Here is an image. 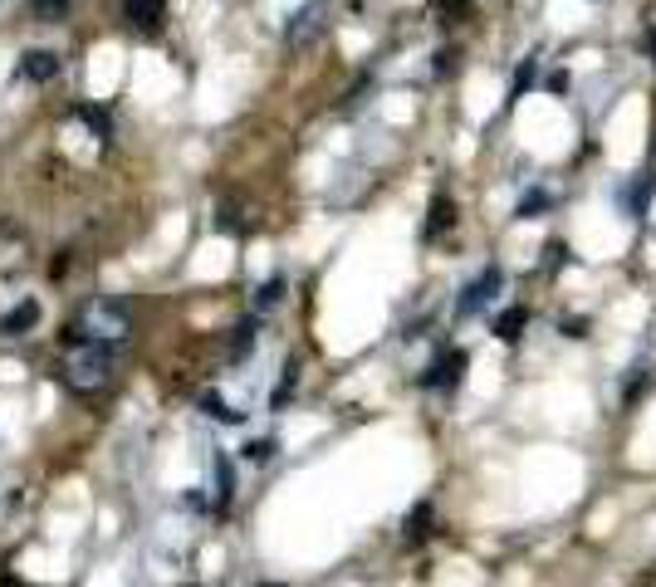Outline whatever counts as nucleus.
<instances>
[{
  "label": "nucleus",
  "mask_w": 656,
  "mask_h": 587,
  "mask_svg": "<svg viewBox=\"0 0 656 587\" xmlns=\"http://www.w3.org/2000/svg\"><path fill=\"white\" fill-rule=\"evenodd\" d=\"M69 333H74L79 343L89 338V343H108V348H113V343H123V338L133 333V314H128L118 299H94Z\"/></svg>",
  "instance_id": "f257e3e1"
},
{
  "label": "nucleus",
  "mask_w": 656,
  "mask_h": 587,
  "mask_svg": "<svg viewBox=\"0 0 656 587\" xmlns=\"http://www.w3.org/2000/svg\"><path fill=\"white\" fill-rule=\"evenodd\" d=\"M108 372H113V348H108V343H89V338H84V343L69 353V362H64V377H69L79 392L103 387Z\"/></svg>",
  "instance_id": "f03ea898"
},
{
  "label": "nucleus",
  "mask_w": 656,
  "mask_h": 587,
  "mask_svg": "<svg viewBox=\"0 0 656 587\" xmlns=\"http://www.w3.org/2000/svg\"><path fill=\"white\" fill-rule=\"evenodd\" d=\"M328 30V0H304L289 20H284V45L289 49H309Z\"/></svg>",
  "instance_id": "7ed1b4c3"
},
{
  "label": "nucleus",
  "mask_w": 656,
  "mask_h": 587,
  "mask_svg": "<svg viewBox=\"0 0 656 587\" xmlns=\"http://www.w3.org/2000/svg\"><path fill=\"white\" fill-rule=\"evenodd\" d=\"M500 289H505V270H500V265H485V270L461 289V299H456V318H475L480 309H490Z\"/></svg>",
  "instance_id": "20e7f679"
},
{
  "label": "nucleus",
  "mask_w": 656,
  "mask_h": 587,
  "mask_svg": "<svg viewBox=\"0 0 656 587\" xmlns=\"http://www.w3.org/2000/svg\"><path fill=\"white\" fill-rule=\"evenodd\" d=\"M466 362L470 358L461 353V348H446V353H441V358L422 372V387H431V392H456V387H461V377H466Z\"/></svg>",
  "instance_id": "39448f33"
},
{
  "label": "nucleus",
  "mask_w": 656,
  "mask_h": 587,
  "mask_svg": "<svg viewBox=\"0 0 656 587\" xmlns=\"http://www.w3.org/2000/svg\"><path fill=\"white\" fill-rule=\"evenodd\" d=\"M456 226V206H451V196H431V211H426V226H422V240L431 245V240H441V230Z\"/></svg>",
  "instance_id": "423d86ee"
},
{
  "label": "nucleus",
  "mask_w": 656,
  "mask_h": 587,
  "mask_svg": "<svg viewBox=\"0 0 656 587\" xmlns=\"http://www.w3.org/2000/svg\"><path fill=\"white\" fill-rule=\"evenodd\" d=\"M20 74H25L30 84H49V79L59 74V59H54L49 49H25V54H20Z\"/></svg>",
  "instance_id": "0eeeda50"
},
{
  "label": "nucleus",
  "mask_w": 656,
  "mask_h": 587,
  "mask_svg": "<svg viewBox=\"0 0 656 587\" xmlns=\"http://www.w3.org/2000/svg\"><path fill=\"white\" fill-rule=\"evenodd\" d=\"M35 323H40V304H35V299H25V304H15L10 314L0 318V338H25Z\"/></svg>",
  "instance_id": "6e6552de"
},
{
  "label": "nucleus",
  "mask_w": 656,
  "mask_h": 587,
  "mask_svg": "<svg viewBox=\"0 0 656 587\" xmlns=\"http://www.w3.org/2000/svg\"><path fill=\"white\" fill-rule=\"evenodd\" d=\"M123 15L133 20V30L152 35L162 25V0H123Z\"/></svg>",
  "instance_id": "1a4fd4ad"
},
{
  "label": "nucleus",
  "mask_w": 656,
  "mask_h": 587,
  "mask_svg": "<svg viewBox=\"0 0 656 587\" xmlns=\"http://www.w3.org/2000/svg\"><path fill=\"white\" fill-rule=\"evenodd\" d=\"M431 519H436V509H431V499H422V504H417V509L407 514V524H402V539L417 548V543L431 534Z\"/></svg>",
  "instance_id": "9d476101"
},
{
  "label": "nucleus",
  "mask_w": 656,
  "mask_h": 587,
  "mask_svg": "<svg viewBox=\"0 0 656 587\" xmlns=\"http://www.w3.org/2000/svg\"><path fill=\"white\" fill-rule=\"evenodd\" d=\"M524 328H529V309H524V304H515V309H505V314L495 318V338H500V343H519Z\"/></svg>",
  "instance_id": "9b49d317"
},
{
  "label": "nucleus",
  "mask_w": 656,
  "mask_h": 587,
  "mask_svg": "<svg viewBox=\"0 0 656 587\" xmlns=\"http://www.w3.org/2000/svg\"><path fill=\"white\" fill-rule=\"evenodd\" d=\"M235 499V470H231V455H216V509H226Z\"/></svg>",
  "instance_id": "f8f14e48"
},
{
  "label": "nucleus",
  "mask_w": 656,
  "mask_h": 587,
  "mask_svg": "<svg viewBox=\"0 0 656 587\" xmlns=\"http://www.w3.org/2000/svg\"><path fill=\"white\" fill-rule=\"evenodd\" d=\"M549 206H554V196H549V191H539V186H534V191H529V196H519L515 216H519V221H534V216H544V211H549Z\"/></svg>",
  "instance_id": "ddd939ff"
},
{
  "label": "nucleus",
  "mask_w": 656,
  "mask_h": 587,
  "mask_svg": "<svg viewBox=\"0 0 656 587\" xmlns=\"http://www.w3.org/2000/svg\"><path fill=\"white\" fill-rule=\"evenodd\" d=\"M280 299H284V279H280V274H275V279H265V284L255 289V309H260V314H270Z\"/></svg>",
  "instance_id": "4468645a"
},
{
  "label": "nucleus",
  "mask_w": 656,
  "mask_h": 587,
  "mask_svg": "<svg viewBox=\"0 0 656 587\" xmlns=\"http://www.w3.org/2000/svg\"><path fill=\"white\" fill-rule=\"evenodd\" d=\"M250 353H255V318L240 323V328L231 333V358L240 362V358H250Z\"/></svg>",
  "instance_id": "2eb2a0df"
},
{
  "label": "nucleus",
  "mask_w": 656,
  "mask_h": 587,
  "mask_svg": "<svg viewBox=\"0 0 656 587\" xmlns=\"http://www.w3.org/2000/svg\"><path fill=\"white\" fill-rule=\"evenodd\" d=\"M201 411H206V416H216V421H226V426H240V421H245V416L226 407V402H221L216 392H206V397H201Z\"/></svg>",
  "instance_id": "dca6fc26"
},
{
  "label": "nucleus",
  "mask_w": 656,
  "mask_h": 587,
  "mask_svg": "<svg viewBox=\"0 0 656 587\" xmlns=\"http://www.w3.org/2000/svg\"><path fill=\"white\" fill-rule=\"evenodd\" d=\"M35 5V15L49 20V25H59V20H69V0H30Z\"/></svg>",
  "instance_id": "f3484780"
},
{
  "label": "nucleus",
  "mask_w": 656,
  "mask_h": 587,
  "mask_svg": "<svg viewBox=\"0 0 656 587\" xmlns=\"http://www.w3.org/2000/svg\"><path fill=\"white\" fill-rule=\"evenodd\" d=\"M79 118L94 128L98 142H108V137H113V123H108V113H103V108H79Z\"/></svg>",
  "instance_id": "a211bd4d"
},
{
  "label": "nucleus",
  "mask_w": 656,
  "mask_h": 587,
  "mask_svg": "<svg viewBox=\"0 0 656 587\" xmlns=\"http://www.w3.org/2000/svg\"><path fill=\"white\" fill-rule=\"evenodd\" d=\"M294 382H299V362H289V367H284V377H280V392L270 397V407H275V411H280L284 402H289V392H294Z\"/></svg>",
  "instance_id": "6ab92c4d"
},
{
  "label": "nucleus",
  "mask_w": 656,
  "mask_h": 587,
  "mask_svg": "<svg viewBox=\"0 0 656 587\" xmlns=\"http://www.w3.org/2000/svg\"><path fill=\"white\" fill-rule=\"evenodd\" d=\"M456 59H461L456 49H441V54H436V79H446V74H456V69H461Z\"/></svg>",
  "instance_id": "aec40b11"
},
{
  "label": "nucleus",
  "mask_w": 656,
  "mask_h": 587,
  "mask_svg": "<svg viewBox=\"0 0 656 587\" xmlns=\"http://www.w3.org/2000/svg\"><path fill=\"white\" fill-rule=\"evenodd\" d=\"M245 455H250L255 465H265V460L275 455V441H250V446H245Z\"/></svg>",
  "instance_id": "412c9836"
},
{
  "label": "nucleus",
  "mask_w": 656,
  "mask_h": 587,
  "mask_svg": "<svg viewBox=\"0 0 656 587\" xmlns=\"http://www.w3.org/2000/svg\"><path fill=\"white\" fill-rule=\"evenodd\" d=\"M534 69H539L534 59H524V64H519V74H515V98H519L524 89H529V84H534Z\"/></svg>",
  "instance_id": "4be33fe9"
},
{
  "label": "nucleus",
  "mask_w": 656,
  "mask_h": 587,
  "mask_svg": "<svg viewBox=\"0 0 656 587\" xmlns=\"http://www.w3.org/2000/svg\"><path fill=\"white\" fill-rule=\"evenodd\" d=\"M260 587H280V583H260Z\"/></svg>",
  "instance_id": "5701e85b"
},
{
  "label": "nucleus",
  "mask_w": 656,
  "mask_h": 587,
  "mask_svg": "<svg viewBox=\"0 0 656 587\" xmlns=\"http://www.w3.org/2000/svg\"><path fill=\"white\" fill-rule=\"evenodd\" d=\"M652 54H656V40H652Z\"/></svg>",
  "instance_id": "b1692460"
}]
</instances>
